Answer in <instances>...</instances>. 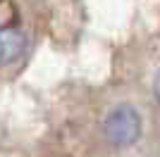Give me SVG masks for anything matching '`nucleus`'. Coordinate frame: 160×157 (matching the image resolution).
<instances>
[{"instance_id":"1","label":"nucleus","mask_w":160,"mask_h":157,"mask_svg":"<svg viewBox=\"0 0 160 157\" xmlns=\"http://www.w3.org/2000/svg\"><path fill=\"white\" fill-rule=\"evenodd\" d=\"M103 133L115 148H129L141 138V114L134 105L122 102L108 112L103 121Z\"/></svg>"},{"instance_id":"2","label":"nucleus","mask_w":160,"mask_h":157,"mask_svg":"<svg viewBox=\"0 0 160 157\" xmlns=\"http://www.w3.org/2000/svg\"><path fill=\"white\" fill-rule=\"evenodd\" d=\"M27 38L17 26H2L0 29V64H10L24 52Z\"/></svg>"},{"instance_id":"3","label":"nucleus","mask_w":160,"mask_h":157,"mask_svg":"<svg viewBox=\"0 0 160 157\" xmlns=\"http://www.w3.org/2000/svg\"><path fill=\"white\" fill-rule=\"evenodd\" d=\"M14 19H17V10L10 0H0V29L2 26H14Z\"/></svg>"},{"instance_id":"4","label":"nucleus","mask_w":160,"mask_h":157,"mask_svg":"<svg viewBox=\"0 0 160 157\" xmlns=\"http://www.w3.org/2000/svg\"><path fill=\"white\" fill-rule=\"evenodd\" d=\"M153 95H155V100L160 102V72L155 74V81H153Z\"/></svg>"}]
</instances>
